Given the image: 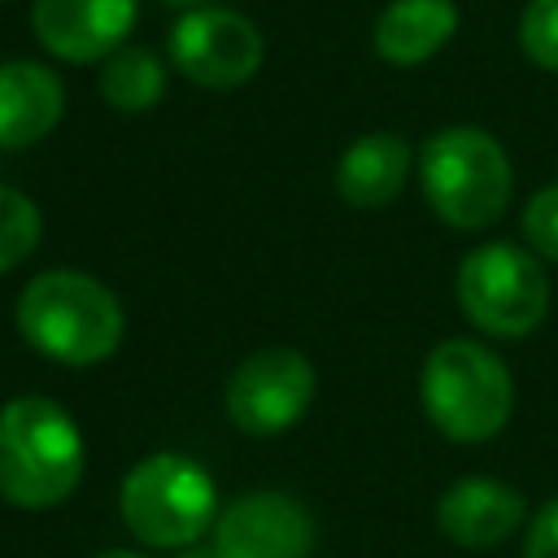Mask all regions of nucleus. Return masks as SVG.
Wrapping results in <instances>:
<instances>
[{"mask_svg": "<svg viewBox=\"0 0 558 558\" xmlns=\"http://www.w3.org/2000/svg\"><path fill=\"white\" fill-rule=\"evenodd\" d=\"M17 331L22 340L61 366H96L118 353L126 336V314L113 288H105L87 270H44L17 296Z\"/></svg>", "mask_w": 558, "mask_h": 558, "instance_id": "nucleus-1", "label": "nucleus"}, {"mask_svg": "<svg viewBox=\"0 0 558 558\" xmlns=\"http://www.w3.org/2000/svg\"><path fill=\"white\" fill-rule=\"evenodd\" d=\"M87 471V440L74 414L52 397H13L0 405V497L17 510L61 506Z\"/></svg>", "mask_w": 558, "mask_h": 558, "instance_id": "nucleus-2", "label": "nucleus"}, {"mask_svg": "<svg viewBox=\"0 0 558 558\" xmlns=\"http://www.w3.org/2000/svg\"><path fill=\"white\" fill-rule=\"evenodd\" d=\"M418 183L432 214L458 231L493 227L514 196V166L506 144L471 122L427 135L418 148Z\"/></svg>", "mask_w": 558, "mask_h": 558, "instance_id": "nucleus-3", "label": "nucleus"}, {"mask_svg": "<svg viewBox=\"0 0 558 558\" xmlns=\"http://www.w3.org/2000/svg\"><path fill=\"white\" fill-rule=\"evenodd\" d=\"M418 397L432 427L458 445L493 440L514 410V375L506 357L480 340H440L418 375Z\"/></svg>", "mask_w": 558, "mask_h": 558, "instance_id": "nucleus-4", "label": "nucleus"}, {"mask_svg": "<svg viewBox=\"0 0 558 558\" xmlns=\"http://www.w3.org/2000/svg\"><path fill=\"white\" fill-rule=\"evenodd\" d=\"M122 523L135 541L153 549H187L218 523V484L214 475L174 449L140 458L118 488Z\"/></svg>", "mask_w": 558, "mask_h": 558, "instance_id": "nucleus-5", "label": "nucleus"}, {"mask_svg": "<svg viewBox=\"0 0 558 558\" xmlns=\"http://www.w3.org/2000/svg\"><path fill=\"white\" fill-rule=\"evenodd\" d=\"M458 310L471 327L497 340H519L545 323L549 279L532 248L510 240H488L458 262Z\"/></svg>", "mask_w": 558, "mask_h": 558, "instance_id": "nucleus-6", "label": "nucleus"}, {"mask_svg": "<svg viewBox=\"0 0 558 558\" xmlns=\"http://www.w3.org/2000/svg\"><path fill=\"white\" fill-rule=\"evenodd\" d=\"M166 52H170V65L187 83L205 92H231V87H244L262 70L266 35L240 9L201 4L174 17L166 35Z\"/></svg>", "mask_w": 558, "mask_h": 558, "instance_id": "nucleus-7", "label": "nucleus"}, {"mask_svg": "<svg viewBox=\"0 0 558 558\" xmlns=\"http://www.w3.org/2000/svg\"><path fill=\"white\" fill-rule=\"evenodd\" d=\"M314 388L318 375L301 349H257L235 366L227 384V418L248 436H279L305 418Z\"/></svg>", "mask_w": 558, "mask_h": 558, "instance_id": "nucleus-8", "label": "nucleus"}, {"mask_svg": "<svg viewBox=\"0 0 558 558\" xmlns=\"http://www.w3.org/2000/svg\"><path fill=\"white\" fill-rule=\"evenodd\" d=\"M209 536L218 558H310L318 541L314 514L279 488H253L231 497L218 510Z\"/></svg>", "mask_w": 558, "mask_h": 558, "instance_id": "nucleus-9", "label": "nucleus"}, {"mask_svg": "<svg viewBox=\"0 0 558 558\" xmlns=\"http://www.w3.org/2000/svg\"><path fill=\"white\" fill-rule=\"evenodd\" d=\"M140 0H31V31L44 52L70 65L105 61L135 31Z\"/></svg>", "mask_w": 558, "mask_h": 558, "instance_id": "nucleus-10", "label": "nucleus"}, {"mask_svg": "<svg viewBox=\"0 0 558 558\" xmlns=\"http://www.w3.org/2000/svg\"><path fill=\"white\" fill-rule=\"evenodd\" d=\"M527 519V501L497 475H458L436 497V527L462 549H497Z\"/></svg>", "mask_w": 558, "mask_h": 558, "instance_id": "nucleus-11", "label": "nucleus"}, {"mask_svg": "<svg viewBox=\"0 0 558 558\" xmlns=\"http://www.w3.org/2000/svg\"><path fill=\"white\" fill-rule=\"evenodd\" d=\"M65 113V83L52 65L13 57L0 61V148H31L57 131Z\"/></svg>", "mask_w": 558, "mask_h": 558, "instance_id": "nucleus-12", "label": "nucleus"}, {"mask_svg": "<svg viewBox=\"0 0 558 558\" xmlns=\"http://www.w3.org/2000/svg\"><path fill=\"white\" fill-rule=\"evenodd\" d=\"M410 144L397 131H366L357 135L336 161V192L353 209H384L401 196L410 179Z\"/></svg>", "mask_w": 558, "mask_h": 558, "instance_id": "nucleus-13", "label": "nucleus"}, {"mask_svg": "<svg viewBox=\"0 0 558 558\" xmlns=\"http://www.w3.org/2000/svg\"><path fill=\"white\" fill-rule=\"evenodd\" d=\"M458 35V4L453 0H388L375 17L371 44L375 57L388 65H423Z\"/></svg>", "mask_w": 558, "mask_h": 558, "instance_id": "nucleus-14", "label": "nucleus"}, {"mask_svg": "<svg viewBox=\"0 0 558 558\" xmlns=\"http://www.w3.org/2000/svg\"><path fill=\"white\" fill-rule=\"evenodd\" d=\"M166 96V61L144 44H122L100 61V100L118 113H144Z\"/></svg>", "mask_w": 558, "mask_h": 558, "instance_id": "nucleus-15", "label": "nucleus"}, {"mask_svg": "<svg viewBox=\"0 0 558 558\" xmlns=\"http://www.w3.org/2000/svg\"><path fill=\"white\" fill-rule=\"evenodd\" d=\"M39 235H44L39 205L26 192L0 183V275H9L13 266H22L39 248Z\"/></svg>", "mask_w": 558, "mask_h": 558, "instance_id": "nucleus-16", "label": "nucleus"}, {"mask_svg": "<svg viewBox=\"0 0 558 558\" xmlns=\"http://www.w3.org/2000/svg\"><path fill=\"white\" fill-rule=\"evenodd\" d=\"M519 48L532 65L558 74V0H527L519 13Z\"/></svg>", "mask_w": 558, "mask_h": 558, "instance_id": "nucleus-17", "label": "nucleus"}, {"mask_svg": "<svg viewBox=\"0 0 558 558\" xmlns=\"http://www.w3.org/2000/svg\"><path fill=\"white\" fill-rule=\"evenodd\" d=\"M523 240L532 244L536 257L558 262V183L541 187L523 205Z\"/></svg>", "mask_w": 558, "mask_h": 558, "instance_id": "nucleus-18", "label": "nucleus"}, {"mask_svg": "<svg viewBox=\"0 0 558 558\" xmlns=\"http://www.w3.org/2000/svg\"><path fill=\"white\" fill-rule=\"evenodd\" d=\"M523 558H558V497L541 506V514L527 523Z\"/></svg>", "mask_w": 558, "mask_h": 558, "instance_id": "nucleus-19", "label": "nucleus"}, {"mask_svg": "<svg viewBox=\"0 0 558 558\" xmlns=\"http://www.w3.org/2000/svg\"><path fill=\"white\" fill-rule=\"evenodd\" d=\"M174 558H218V549L196 541V545H187V549H174Z\"/></svg>", "mask_w": 558, "mask_h": 558, "instance_id": "nucleus-20", "label": "nucleus"}, {"mask_svg": "<svg viewBox=\"0 0 558 558\" xmlns=\"http://www.w3.org/2000/svg\"><path fill=\"white\" fill-rule=\"evenodd\" d=\"M161 4H170V9H201V4H214V0H161Z\"/></svg>", "mask_w": 558, "mask_h": 558, "instance_id": "nucleus-21", "label": "nucleus"}, {"mask_svg": "<svg viewBox=\"0 0 558 558\" xmlns=\"http://www.w3.org/2000/svg\"><path fill=\"white\" fill-rule=\"evenodd\" d=\"M96 558H148V554H140V549H105Z\"/></svg>", "mask_w": 558, "mask_h": 558, "instance_id": "nucleus-22", "label": "nucleus"}, {"mask_svg": "<svg viewBox=\"0 0 558 558\" xmlns=\"http://www.w3.org/2000/svg\"><path fill=\"white\" fill-rule=\"evenodd\" d=\"M0 4H4V0H0Z\"/></svg>", "mask_w": 558, "mask_h": 558, "instance_id": "nucleus-23", "label": "nucleus"}]
</instances>
